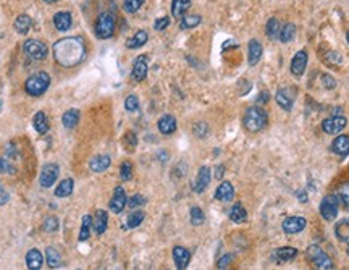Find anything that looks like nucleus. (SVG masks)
<instances>
[{
    "label": "nucleus",
    "instance_id": "1",
    "mask_svg": "<svg viewBox=\"0 0 349 270\" xmlns=\"http://www.w3.org/2000/svg\"><path fill=\"white\" fill-rule=\"evenodd\" d=\"M54 57L58 65L65 68H73L79 65L86 57V44L79 36L63 38L54 44Z\"/></svg>",
    "mask_w": 349,
    "mask_h": 270
},
{
    "label": "nucleus",
    "instance_id": "2",
    "mask_svg": "<svg viewBox=\"0 0 349 270\" xmlns=\"http://www.w3.org/2000/svg\"><path fill=\"white\" fill-rule=\"evenodd\" d=\"M244 128L249 131V133H259V131L265 129L268 125V115L262 107H249L244 113Z\"/></svg>",
    "mask_w": 349,
    "mask_h": 270
},
{
    "label": "nucleus",
    "instance_id": "3",
    "mask_svg": "<svg viewBox=\"0 0 349 270\" xmlns=\"http://www.w3.org/2000/svg\"><path fill=\"white\" fill-rule=\"evenodd\" d=\"M50 86V76L46 71H38L31 75L25 83V91L33 97H39L49 89Z\"/></svg>",
    "mask_w": 349,
    "mask_h": 270
},
{
    "label": "nucleus",
    "instance_id": "4",
    "mask_svg": "<svg viewBox=\"0 0 349 270\" xmlns=\"http://www.w3.org/2000/svg\"><path fill=\"white\" fill-rule=\"evenodd\" d=\"M115 26H116L115 15L110 12H104L97 17L94 31H96V36L99 39H108V38H112L115 33Z\"/></svg>",
    "mask_w": 349,
    "mask_h": 270
},
{
    "label": "nucleus",
    "instance_id": "5",
    "mask_svg": "<svg viewBox=\"0 0 349 270\" xmlns=\"http://www.w3.org/2000/svg\"><path fill=\"white\" fill-rule=\"evenodd\" d=\"M307 257H309L310 264L314 265L315 270H331L333 268V262L328 257V254L323 252L315 244L307 247Z\"/></svg>",
    "mask_w": 349,
    "mask_h": 270
},
{
    "label": "nucleus",
    "instance_id": "6",
    "mask_svg": "<svg viewBox=\"0 0 349 270\" xmlns=\"http://www.w3.org/2000/svg\"><path fill=\"white\" fill-rule=\"evenodd\" d=\"M338 207H339V201L336 196H333V194L325 196L322 202H320V214H322L325 220L331 222L338 217Z\"/></svg>",
    "mask_w": 349,
    "mask_h": 270
},
{
    "label": "nucleus",
    "instance_id": "7",
    "mask_svg": "<svg viewBox=\"0 0 349 270\" xmlns=\"http://www.w3.org/2000/svg\"><path fill=\"white\" fill-rule=\"evenodd\" d=\"M23 49L29 57L34 58V60H44L49 54L46 44H44L42 41H38V39H28L23 44Z\"/></svg>",
    "mask_w": 349,
    "mask_h": 270
},
{
    "label": "nucleus",
    "instance_id": "8",
    "mask_svg": "<svg viewBox=\"0 0 349 270\" xmlns=\"http://www.w3.org/2000/svg\"><path fill=\"white\" fill-rule=\"evenodd\" d=\"M347 120L343 115H333L330 118H326L322 121V129L326 134H338L344 129Z\"/></svg>",
    "mask_w": 349,
    "mask_h": 270
},
{
    "label": "nucleus",
    "instance_id": "9",
    "mask_svg": "<svg viewBox=\"0 0 349 270\" xmlns=\"http://www.w3.org/2000/svg\"><path fill=\"white\" fill-rule=\"evenodd\" d=\"M58 175H60V169H58V165L57 164H47L41 172V178H39L41 186L42 188H50L55 183Z\"/></svg>",
    "mask_w": 349,
    "mask_h": 270
},
{
    "label": "nucleus",
    "instance_id": "10",
    "mask_svg": "<svg viewBox=\"0 0 349 270\" xmlns=\"http://www.w3.org/2000/svg\"><path fill=\"white\" fill-rule=\"evenodd\" d=\"M149 71V65H147V57L139 55L133 63V71H131V76H133L134 81H144L145 76H147Z\"/></svg>",
    "mask_w": 349,
    "mask_h": 270
},
{
    "label": "nucleus",
    "instance_id": "11",
    "mask_svg": "<svg viewBox=\"0 0 349 270\" xmlns=\"http://www.w3.org/2000/svg\"><path fill=\"white\" fill-rule=\"evenodd\" d=\"M305 225H307V222H305L304 217H288L283 220V231L288 233V235H296V233L305 228Z\"/></svg>",
    "mask_w": 349,
    "mask_h": 270
},
{
    "label": "nucleus",
    "instance_id": "12",
    "mask_svg": "<svg viewBox=\"0 0 349 270\" xmlns=\"http://www.w3.org/2000/svg\"><path fill=\"white\" fill-rule=\"evenodd\" d=\"M307 52L305 50H299V52H296L293 60H291V73H293L294 76H302L304 71H305V67H307Z\"/></svg>",
    "mask_w": 349,
    "mask_h": 270
},
{
    "label": "nucleus",
    "instance_id": "13",
    "mask_svg": "<svg viewBox=\"0 0 349 270\" xmlns=\"http://www.w3.org/2000/svg\"><path fill=\"white\" fill-rule=\"evenodd\" d=\"M275 100L276 104H278L283 110L289 112L291 108H293V104H294V92L293 89H278L275 94Z\"/></svg>",
    "mask_w": 349,
    "mask_h": 270
},
{
    "label": "nucleus",
    "instance_id": "14",
    "mask_svg": "<svg viewBox=\"0 0 349 270\" xmlns=\"http://www.w3.org/2000/svg\"><path fill=\"white\" fill-rule=\"evenodd\" d=\"M126 193L125 189H123L121 186H116L115 191H113V196H112V201H110V209L113 214H120L123 209H125L126 206Z\"/></svg>",
    "mask_w": 349,
    "mask_h": 270
},
{
    "label": "nucleus",
    "instance_id": "15",
    "mask_svg": "<svg viewBox=\"0 0 349 270\" xmlns=\"http://www.w3.org/2000/svg\"><path fill=\"white\" fill-rule=\"evenodd\" d=\"M210 180H212V175H210V169L209 167H201L198 178L194 181V191L196 193H204L210 185Z\"/></svg>",
    "mask_w": 349,
    "mask_h": 270
},
{
    "label": "nucleus",
    "instance_id": "16",
    "mask_svg": "<svg viewBox=\"0 0 349 270\" xmlns=\"http://www.w3.org/2000/svg\"><path fill=\"white\" fill-rule=\"evenodd\" d=\"M264 54V49H262V44L257 39H251L249 41V47H247V62H249L251 67L257 65Z\"/></svg>",
    "mask_w": 349,
    "mask_h": 270
},
{
    "label": "nucleus",
    "instance_id": "17",
    "mask_svg": "<svg viewBox=\"0 0 349 270\" xmlns=\"http://www.w3.org/2000/svg\"><path fill=\"white\" fill-rule=\"evenodd\" d=\"M173 260H174V264H177L178 270H185L189 264V260H191V254H189L186 247L177 246V247H173Z\"/></svg>",
    "mask_w": 349,
    "mask_h": 270
},
{
    "label": "nucleus",
    "instance_id": "18",
    "mask_svg": "<svg viewBox=\"0 0 349 270\" xmlns=\"http://www.w3.org/2000/svg\"><path fill=\"white\" fill-rule=\"evenodd\" d=\"M233 198H235V188L230 181H222L215 191V199L222 202H230Z\"/></svg>",
    "mask_w": 349,
    "mask_h": 270
},
{
    "label": "nucleus",
    "instance_id": "19",
    "mask_svg": "<svg viewBox=\"0 0 349 270\" xmlns=\"http://www.w3.org/2000/svg\"><path fill=\"white\" fill-rule=\"evenodd\" d=\"M331 151L341 157H346L349 154V136L339 134V136L334 138L333 143H331Z\"/></svg>",
    "mask_w": 349,
    "mask_h": 270
},
{
    "label": "nucleus",
    "instance_id": "20",
    "mask_svg": "<svg viewBox=\"0 0 349 270\" xmlns=\"http://www.w3.org/2000/svg\"><path fill=\"white\" fill-rule=\"evenodd\" d=\"M297 256V249L296 247H291V246H285V247H278L276 251H273V256L272 259H275L276 262H289L293 260Z\"/></svg>",
    "mask_w": 349,
    "mask_h": 270
},
{
    "label": "nucleus",
    "instance_id": "21",
    "mask_svg": "<svg viewBox=\"0 0 349 270\" xmlns=\"http://www.w3.org/2000/svg\"><path fill=\"white\" fill-rule=\"evenodd\" d=\"M71 23H73V20L68 12H58L54 15V26L57 28V31H62V33L68 31L71 28Z\"/></svg>",
    "mask_w": 349,
    "mask_h": 270
},
{
    "label": "nucleus",
    "instance_id": "22",
    "mask_svg": "<svg viewBox=\"0 0 349 270\" xmlns=\"http://www.w3.org/2000/svg\"><path fill=\"white\" fill-rule=\"evenodd\" d=\"M158 131L165 136L173 134L177 131V118L173 115H163L158 120Z\"/></svg>",
    "mask_w": 349,
    "mask_h": 270
},
{
    "label": "nucleus",
    "instance_id": "23",
    "mask_svg": "<svg viewBox=\"0 0 349 270\" xmlns=\"http://www.w3.org/2000/svg\"><path fill=\"white\" fill-rule=\"evenodd\" d=\"M191 7V0H173L171 2V15L173 18L183 20L186 17V12Z\"/></svg>",
    "mask_w": 349,
    "mask_h": 270
},
{
    "label": "nucleus",
    "instance_id": "24",
    "mask_svg": "<svg viewBox=\"0 0 349 270\" xmlns=\"http://www.w3.org/2000/svg\"><path fill=\"white\" fill-rule=\"evenodd\" d=\"M107 225H108V215H107V212H105V210H97L96 217L92 218V228H94V231H96L97 235H102V233H105Z\"/></svg>",
    "mask_w": 349,
    "mask_h": 270
},
{
    "label": "nucleus",
    "instance_id": "25",
    "mask_svg": "<svg viewBox=\"0 0 349 270\" xmlns=\"http://www.w3.org/2000/svg\"><path fill=\"white\" fill-rule=\"evenodd\" d=\"M44 257L39 249H31L26 254V265L29 270H41Z\"/></svg>",
    "mask_w": 349,
    "mask_h": 270
},
{
    "label": "nucleus",
    "instance_id": "26",
    "mask_svg": "<svg viewBox=\"0 0 349 270\" xmlns=\"http://www.w3.org/2000/svg\"><path fill=\"white\" fill-rule=\"evenodd\" d=\"M110 164H112V160L108 156H96L94 159H91L89 167L92 172L100 173V172H105L108 167H110Z\"/></svg>",
    "mask_w": 349,
    "mask_h": 270
},
{
    "label": "nucleus",
    "instance_id": "27",
    "mask_svg": "<svg viewBox=\"0 0 349 270\" xmlns=\"http://www.w3.org/2000/svg\"><path fill=\"white\" fill-rule=\"evenodd\" d=\"M149 39V34L147 31H144V29H139V31H136L133 38H129L126 41V47L128 49H139L142 47L145 42H147Z\"/></svg>",
    "mask_w": 349,
    "mask_h": 270
},
{
    "label": "nucleus",
    "instance_id": "28",
    "mask_svg": "<svg viewBox=\"0 0 349 270\" xmlns=\"http://www.w3.org/2000/svg\"><path fill=\"white\" fill-rule=\"evenodd\" d=\"M63 126L67 129H73L79 121V110H76V108H70V110H67L63 113Z\"/></svg>",
    "mask_w": 349,
    "mask_h": 270
},
{
    "label": "nucleus",
    "instance_id": "29",
    "mask_svg": "<svg viewBox=\"0 0 349 270\" xmlns=\"http://www.w3.org/2000/svg\"><path fill=\"white\" fill-rule=\"evenodd\" d=\"M33 125H34V129L38 131V133L44 134V133H47V129H49V118L46 116V113L44 112H38L34 115V118H33Z\"/></svg>",
    "mask_w": 349,
    "mask_h": 270
},
{
    "label": "nucleus",
    "instance_id": "30",
    "mask_svg": "<svg viewBox=\"0 0 349 270\" xmlns=\"http://www.w3.org/2000/svg\"><path fill=\"white\" fill-rule=\"evenodd\" d=\"M33 21L28 15H20V17L15 20V31L18 34H28V31L31 29Z\"/></svg>",
    "mask_w": 349,
    "mask_h": 270
},
{
    "label": "nucleus",
    "instance_id": "31",
    "mask_svg": "<svg viewBox=\"0 0 349 270\" xmlns=\"http://www.w3.org/2000/svg\"><path fill=\"white\" fill-rule=\"evenodd\" d=\"M230 218L235 223H243V222H246L247 220V212H246V209L241 206V204L239 202H236L235 206L231 207V210H230Z\"/></svg>",
    "mask_w": 349,
    "mask_h": 270
},
{
    "label": "nucleus",
    "instance_id": "32",
    "mask_svg": "<svg viewBox=\"0 0 349 270\" xmlns=\"http://www.w3.org/2000/svg\"><path fill=\"white\" fill-rule=\"evenodd\" d=\"M73 186H75V183H73L71 178L62 180L60 185H58L55 189V196L57 198H67V196H70L73 193Z\"/></svg>",
    "mask_w": 349,
    "mask_h": 270
},
{
    "label": "nucleus",
    "instance_id": "33",
    "mask_svg": "<svg viewBox=\"0 0 349 270\" xmlns=\"http://www.w3.org/2000/svg\"><path fill=\"white\" fill-rule=\"evenodd\" d=\"M334 235L339 239V241H349V220H339L334 227Z\"/></svg>",
    "mask_w": 349,
    "mask_h": 270
},
{
    "label": "nucleus",
    "instance_id": "34",
    "mask_svg": "<svg viewBox=\"0 0 349 270\" xmlns=\"http://www.w3.org/2000/svg\"><path fill=\"white\" fill-rule=\"evenodd\" d=\"M294 36H296V26L293 23H286L285 26H283L280 29V36H278V39L283 42V44H288L294 39Z\"/></svg>",
    "mask_w": 349,
    "mask_h": 270
},
{
    "label": "nucleus",
    "instance_id": "35",
    "mask_svg": "<svg viewBox=\"0 0 349 270\" xmlns=\"http://www.w3.org/2000/svg\"><path fill=\"white\" fill-rule=\"evenodd\" d=\"M280 21L276 18H270L267 21V26H265V33H267V38L268 39H276L280 36Z\"/></svg>",
    "mask_w": 349,
    "mask_h": 270
},
{
    "label": "nucleus",
    "instance_id": "36",
    "mask_svg": "<svg viewBox=\"0 0 349 270\" xmlns=\"http://www.w3.org/2000/svg\"><path fill=\"white\" fill-rule=\"evenodd\" d=\"M46 259H47L49 267H52V268H58L62 265L60 254H58V251L54 249V247H47V249H46Z\"/></svg>",
    "mask_w": 349,
    "mask_h": 270
},
{
    "label": "nucleus",
    "instance_id": "37",
    "mask_svg": "<svg viewBox=\"0 0 349 270\" xmlns=\"http://www.w3.org/2000/svg\"><path fill=\"white\" fill-rule=\"evenodd\" d=\"M91 230H92V217L84 215L81 223V231H79V241H87L91 235Z\"/></svg>",
    "mask_w": 349,
    "mask_h": 270
},
{
    "label": "nucleus",
    "instance_id": "38",
    "mask_svg": "<svg viewBox=\"0 0 349 270\" xmlns=\"http://www.w3.org/2000/svg\"><path fill=\"white\" fill-rule=\"evenodd\" d=\"M142 220H144V212H142V210H136V212L128 215L126 227L128 228H136V227H139V225L142 223Z\"/></svg>",
    "mask_w": 349,
    "mask_h": 270
},
{
    "label": "nucleus",
    "instance_id": "39",
    "mask_svg": "<svg viewBox=\"0 0 349 270\" xmlns=\"http://www.w3.org/2000/svg\"><path fill=\"white\" fill-rule=\"evenodd\" d=\"M198 25H201L199 15H189V17H185L183 20H181L180 28L181 29H191V28H196Z\"/></svg>",
    "mask_w": 349,
    "mask_h": 270
},
{
    "label": "nucleus",
    "instance_id": "40",
    "mask_svg": "<svg viewBox=\"0 0 349 270\" xmlns=\"http://www.w3.org/2000/svg\"><path fill=\"white\" fill-rule=\"evenodd\" d=\"M336 198L339 199V202L344 204L346 209H349V183H343V185L338 188Z\"/></svg>",
    "mask_w": 349,
    "mask_h": 270
},
{
    "label": "nucleus",
    "instance_id": "41",
    "mask_svg": "<svg viewBox=\"0 0 349 270\" xmlns=\"http://www.w3.org/2000/svg\"><path fill=\"white\" fill-rule=\"evenodd\" d=\"M144 0H123V9L126 13H136L141 9Z\"/></svg>",
    "mask_w": 349,
    "mask_h": 270
},
{
    "label": "nucleus",
    "instance_id": "42",
    "mask_svg": "<svg viewBox=\"0 0 349 270\" xmlns=\"http://www.w3.org/2000/svg\"><path fill=\"white\" fill-rule=\"evenodd\" d=\"M204 220H206V215H204L202 210L199 207H193L191 209V223L194 225V227H199V225L204 223Z\"/></svg>",
    "mask_w": 349,
    "mask_h": 270
},
{
    "label": "nucleus",
    "instance_id": "43",
    "mask_svg": "<svg viewBox=\"0 0 349 270\" xmlns=\"http://www.w3.org/2000/svg\"><path fill=\"white\" fill-rule=\"evenodd\" d=\"M120 177L123 181H129L131 177H133V165H131V162H123L121 167H120Z\"/></svg>",
    "mask_w": 349,
    "mask_h": 270
},
{
    "label": "nucleus",
    "instance_id": "44",
    "mask_svg": "<svg viewBox=\"0 0 349 270\" xmlns=\"http://www.w3.org/2000/svg\"><path fill=\"white\" fill-rule=\"evenodd\" d=\"M123 141H125V146L128 151H134L136 146H137V138L136 134L133 133V131H126L125 133V138H123Z\"/></svg>",
    "mask_w": 349,
    "mask_h": 270
},
{
    "label": "nucleus",
    "instance_id": "45",
    "mask_svg": "<svg viewBox=\"0 0 349 270\" xmlns=\"http://www.w3.org/2000/svg\"><path fill=\"white\" fill-rule=\"evenodd\" d=\"M193 129H194V134L198 136V138H201V140L209 134V126H207V123H204V121L196 123Z\"/></svg>",
    "mask_w": 349,
    "mask_h": 270
},
{
    "label": "nucleus",
    "instance_id": "46",
    "mask_svg": "<svg viewBox=\"0 0 349 270\" xmlns=\"http://www.w3.org/2000/svg\"><path fill=\"white\" fill-rule=\"evenodd\" d=\"M125 108L128 112H136L139 108V100H137L136 96H128L125 100Z\"/></svg>",
    "mask_w": 349,
    "mask_h": 270
},
{
    "label": "nucleus",
    "instance_id": "47",
    "mask_svg": "<svg viewBox=\"0 0 349 270\" xmlns=\"http://www.w3.org/2000/svg\"><path fill=\"white\" fill-rule=\"evenodd\" d=\"M144 204H145V198H144V196H141V194H134L133 198H131V199L128 201V206H129L131 209L144 206Z\"/></svg>",
    "mask_w": 349,
    "mask_h": 270
},
{
    "label": "nucleus",
    "instance_id": "48",
    "mask_svg": "<svg viewBox=\"0 0 349 270\" xmlns=\"http://www.w3.org/2000/svg\"><path fill=\"white\" fill-rule=\"evenodd\" d=\"M58 228V220L55 217H49L46 222H44V231H55Z\"/></svg>",
    "mask_w": 349,
    "mask_h": 270
},
{
    "label": "nucleus",
    "instance_id": "49",
    "mask_svg": "<svg viewBox=\"0 0 349 270\" xmlns=\"http://www.w3.org/2000/svg\"><path fill=\"white\" fill-rule=\"evenodd\" d=\"M322 83H323V87H326V89H334V87H336V79L330 75H326V73L322 75Z\"/></svg>",
    "mask_w": 349,
    "mask_h": 270
},
{
    "label": "nucleus",
    "instance_id": "50",
    "mask_svg": "<svg viewBox=\"0 0 349 270\" xmlns=\"http://www.w3.org/2000/svg\"><path fill=\"white\" fill-rule=\"evenodd\" d=\"M168 25H170V18L168 17H162L154 23V28L157 29V31H163V29L168 28Z\"/></svg>",
    "mask_w": 349,
    "mask_h": 270
},
{
    "label": "nucleus",
    "instance_id": "51",
    "mask_svg": "<svg viewBox=\"0 0 349 270\" xmlns=\"http://www.w3.org/2000/svg\"><path fill=\"white\" fill-rule=\"evenodd\" d=\"M0 173H15V167L5 159H0Z\"/></svg>",
    "mask_w": 349,
    "mask_h": 270
},
{
    "label": "nucleus",
    "instance_id": "52",
    "mask_svg": "<svg viewBox=\"0 0 349 270\" xmlns=\"http://www.w3.org/2000/svg\"><path fill=\"white\" fill-rule=\"evenodd\" d=\"M325 58H326V62L333 63V65H339L341 63V55L338 52H328L325 55Z\"/></svg>",
    "mask_w": 349,
    "mask_h": 270
},
{
    "label": "nucleus",
    "instance_id": "53",
    "mask_svg": "<svg viewBox=\"0 0 349 270\" xmlns=\"http://www.w3.org/2000/svg\"><path fill=\"white\" fill-rule=\"evenodd\" d=\"M268 100H270V92H268V91H262L260 94H259V96H257V100H256V104L257 105H264V104H267V102Z\"/></svg>",
    "mask_w": 349,
    "mask_h": 270
},
{
    "label": "nucleus",
    "instance_id": "54",
    "mask_svg": "<svg viewBox=\"0 0 349 270\" xmlns=\"http://www.w3.org/2000/svg\"><path fill=\"white\" fill-rule=\"evenodd\" d=\"M231 260H233V256H231V254H227V256H223L220 260H218V267H220L222 270H225V268L230 265Z\"/></svg>",
    "mask_w": 349,
    "mask_h": 270
},
{
    "label": "nucleus",
    "instance_id": "55",
    "mask_svg": "<svg viewBox=\"0 0 349 270\" xmlns=\"http://www.w3.org/2000/svg\"><path fill=\"white\" fill-rule=\"evenodd\" d=\"M9 199H10V194L7 193V189L0 185V206H5L7 202H9Z\"/></svg>",
    "mask_w": 349,
    "mask_h": 270
},
{
    "label": "nucleus",
    "instance_id": "56",
    "mask_svg": "<svg viewBox=\"0 0 349 270\" xmlns=\"http://www.w3.org/2000/svg\"><path fill=\"white\" fill-rule=\"evenodd\" d=\"M296 196H297V199H301V202H307V194H305V191H297L296 193Z\"/></svg>",
    "mask_w": 349,
    "mask_h": 270
},
{
    "label": "nucleus",
    "instance_id": "57",
    "mask_svg": "<svg viewBox=\"0 0 349 270\" xmlns=\"http://www.w3.org/2000/svg\"><path fill=\"white\" fill-rule=\"evenodd\" d=\"M223 172H225L223 167H222V165H218V167H217V170H215V173H217L215 177H217V178H222V177H223Z\"/></svg>",
    "mask_w": 349,
    "mask_h": 270
},
{
    "label": "nucleus",
    "instance_id": "58",
    "mask_svg": "<svg viewBox=\"0 0 349 270\" xmlns=\"http://www.w3.org/2000/svg\"><path fill=\"white\" fill-rule=\"evenodd\" d=\"M158 159H160V160H166V159H168V154H166V152H163V151H162V152H160V154H158Z\"/></svg>",
    "mask_w": 349,
    "mask_h": 270
},
{
    "label": "nucleus",
    "instance_id": "59",
    "mask_svg": "<svg viewBox=\"0 0 349 270\" xmlns=\"http://www.w3.org/2000/svg\"><path fill=\"white\" fill-rule=\"evenodd\" d=\"M44 2H46V4H55L57 0H44Z\"/></svg>",
    "mask_w": 349,
    "mask_h": 270
},
{
    "label": "nucleus",
    "instance_id": "60",
    "mask_svg": "<svg viewBox=\"0 0 349 270\" xmlns=\"http://www.w3.org/2000/svg\"><path fill=\"white\" fill-rule=\"evenodd\" d=\"M346 41H347V44H349V31L346 33Z\"/></svg>",
    "mask_w": 349,
    "mask_h": 270
},
{
    "label": "nucleus",
    "instance_id": "61",
    "mask_svg": "<svg viewBox=\"0 0 349 270\" xmlns=\"http://www.w3.org/2000/svg\"><path fill=\"white\" fill-rule=\"evenodd\" d=\"M347 256H349V241H347Z\"/></svg>",
    "mask_w": 349,
    "mask_h": 270
},
{
    "label": "nucleus",
    "instance_id": "62",
    "mask_svg": "<svg viewBox=\"0 0 349 270\" xmlns=\"http://www.w3.org/2000/svg\"><path fill=\"white\" fill-rule=\"evenodd\" d=\"M0 108H2V100H0Z\"/></svg>",
    "mask_w": 349,
    "mask_h": 270
}]
</instances>
